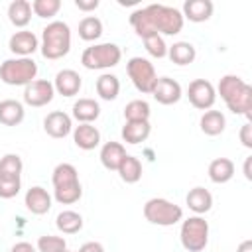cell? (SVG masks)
I'll list each match as a JSON object with an SVG mask.
<instances>
[{"instance_id":"44dd1931","label":"cell","mask_w":252,"mask_h":252,"mask_svg":"<svg viewBox=\"0 0 252 252\" xmlns=\"http://www.w3.org/2000/svg\"><path fill=\"white\" fill-rule=\"evenodd\" d=\"M98 158H100V163L108 171H116L118 165L122 163V159L126 158V150L120 142H106V144H102Z\"/></svg>"},{"instance_id":"52a82bcc","label":"cell","mask_w":252,"mask_h":252,"mask_svg":"<svg viewBox=\"0 0 252 252\" xmlns=\"http://www.w3.org/2000/svg\"><path fill=\"white\" fill-rule=\"evenodd\" d=\"M144 219L158 226H173L183 220V209L163 197H152L144 205Z\"/></svg>"},{"instance_id":"5bb4252c","label":"cell","mask_w":252,"mask_h":252,"mask_svg":"<svg viewBox=\"0 0 252 252\" xmlns=\"http://www.w3.org/2000/svg\"><path fill=\"white\" fill-rule=\"evenodd\" d=\"M43 130L47 136L61 140L65 136H69L73 132V120L67 112L63 110H53L43 118Z\"/></svg>"},{"instance_id":"ab89813d","label":"cell","mask_w":252,"mask_h":252,"mask_svg":"<svg viewBox=\"0 0 252 252\" xmlns=\"http://www.w3.org/2000/svg\"><path fill=\"white\" fill-rule=\"evenodd\" d=\"M77 252H104V246H102L100 242L91 240V242H85Z\"/></svg>"},{"instance_id":"ffe728a7","label":"cell","mask_w":252,"mask_h":252,"mask_svg":"<svg viewBox=\"0 0 252 252\" xmlns=\"http://www.w3.org/2000/svg\"><path fill=\"white\" fill-rule=\"evenodd\" d=\"M185 203L195 215H205L213 209V195L205 187H193V189H189Z\"/></svg>"},{"instance_id":"5b68a950","label":"cell","mask_w":252,"mask_h":252,"mask_svg":"<svg viewBox=\"0 0 252 252\" xmlns=\"http://www.w3.org/2000/svg\"><path fill=\"white\" fill-rule=\"evenodd\" d=\"M37 77V63L32 57H10L0 63V81L10 87H26Z\"/></svg>"},{"instance_id":"d6a6232c","label":"cell","mask_w":252,"mask_h":252,"mask_svg":"<svg viewBox=\"0 0 252 252\" xmlns=\"http://www.w3.org/2000/svg\"><path fill=\"white\" fill-rule=\"evenodd\" d=\"M24 161L18 154H6L0 158V175L2 177H20Z\"/></svg>"},{"instance_id":"2e32d148","label":"cell","mask_w":252,"mask_h":252,"mask_svg":"<svg viewBox=\"0 0 252 252\" xmlns=\"http://www.w3.org/2000/svg\"><path fill=\"white\" fill-rule=\"evenodd\" d=\"M81 87H83V79H81V75H79L77 71H73V69H63V71H59V73L55 75L53 89H55V93L61 94V96H75V94H79Z\"/></svg>"},{"instance_id":"ba28073f","label":"cell","mask_w":252,"mask_h":252,"mask_svg":"<svg viewBox=\"0 0 252 252\" xmlns=\"http://www.w3.org/2000/svg\"><path fill=\"white\" fill-rule=\"evenodd\" d=\"M179 240H181V246L189 252L205 250L209 244V222L201 215H193L181 220Z\"/></svg>"},{"instance_id":"f546056e","label":"cell","mask_w":252,"mask_h":252,"mask_svg":"<svg viewBox=\"0 0 252 252\" xmlns=\"http://www.w3.org/2000/svg\"><path fill=\"white\" fill-rule=\"evenodd\" d=\"M96 94L102 98V100H114L120 93V81L116 75L112 73H102L98 79H96Z\"/></svg>"},{"instance_id":"83f0119b","label":"cell","mask_w":252,"mask_h":252,"mask_svg":"<svg viewBox=\"0 0 252 252\" xmlns=\"http://www.w3.org/2000/svg\"><path fill=\"white\" fill-rule=\"evenodd\" d=\"M55 226L63 234H77L83 228V217L77 211H71V209L61 211L55 219Z\"/></svg>"},{"instance_id":"d6986e66","label":"cell","mask_w":252,"mask_h":252,"mask_svg":"<svg viewBox=\"0 0 252 252\" xmlns=\"http://www.w3.org/2000/svg\"><path fill=\"white\" fill-rule=\"evenodd\" d=\"M100 116V104L94 98H79L73 102V118L79 124H93Z\"/></svg>"},{"instance_id":"d4e9b609","label":"cell","mask_w":252,"mask_h":252,"mask_svg":"<svg viewBox=\"0 0 252 252\" xmlns=\"http://www.w3.org/2000/svg\"><path fill=\"white\" fill-rule=\"evenodd\" d=\"M167 57L171 59V63L183 67V65H191L197 57V49L191 41H175L173 45L167 47Z\"/></svg>"},{"instance_id":"74e56055","label":"cell","mask_w":252,"mask_h":252,"mask_svg":"<svg viewBox=\"0 0 252 252\" xmlns=\"http://www.w3.org/2000/svg\"><path fill=\"white\" fill-rule=\"evenodd\" d=\"M238 136H240V142H242V146L250 150V148H252V126H250V122L242 124V128H240Z\"/></svg>"},{"instance_id":"ac0fdd59","label":"cell","mask_w":252,"mask_h":252,"mask_svg":"<svg viewBox=\"0 0 252 252\" xmlns=\"http://www.w3.org/2000/svg\"><path fill=\"white\" fill-rule=\"evenodd\" d=\"M73 142L79 150L91 152L100 144V132L93 124H79L73 128Z\"/></svg>"},{"instance_id":"603a6c76","label":"cell","mask_w":252,"mask_h":252,"mask_svg":"<svg viewBox=\"0 0 252 252\" xmlns=\"http://www.w3.org/2000/svg\"><path fill=\"white\" fill-rule=\"evenodd\" d=\"M26 116L24 104L16 98L0 100V124L4 126H18Z\"/></svg>"},{"instance_id":"7c38bea8","label":"cell","mask_w":252,"mask_h":252,"mask_svg":"<svg viewBox=\"0 0 252 252\" xmlns=\"http://www.w3.org/2000/svg\"><path fill=\"white\" fill-rule=\"evenodd\" d=\"M152 96L159 102V104H165V106H171V104H177L183 96V89L181 85L171 79V77H158L156 85H154V91H152Z\"/></svg>"},{"instance_id":"4316f807","label":"cell","mask_w":252,"mask_h":252,"mask_svg":"<svg viewBox=\"0 0 252 252\" xmlns=\"http://www.w3.org/2000/svg\"><path fill=\"white\" fill-rule=\"evenodd\" d=\"M32 2L28 0H14L8 6V20L16 28H26L32 20Z\"/></svg>"},{"instance_id":"1f68e13d","label":"cell","mask_w":252,"mask_h":252,"mask_svg":"<svg viewBox=\"0 0 252 252\" xmlns=\"http://www.w3.org/2000/svg\"><path fill=\"white\" fill-rule=\"evenodd\" d=\"M150 104L142 98H134L124 106V120L126 122H144L150 120Z\"/></svg>"},{"instance_id":"8fae6325","label":"cell","mask_w":252,"mask_h":252,"mask_svg":"<svg viewBox=\"0 0 252 252\" xmlns=\"http://www.w3.org/2000/svg\"><path fill=\"white\" fill-rule=\"evenodd\" d=\"M53 96H55V89H53V83L47 79H35L24 87V102L28 106H33V108L47 106L53 100Z\"/></svg>"},{"instance_id":"7402d4cb","label":"cell","mask_w":252,"mask_h":252,"mask_svg":"<svg viewBox=\"0 0 252 252\" xmlns=\"http://www.w3.org/2000/svg\"><path fill=\"white\" fill-rule=\"evenodd\" d=\"M150 132H152V126H150V120H144V122H124L122 130H120V136L126 144H142L150 138Z\"/></svg>"},{"instance_id":"9c48e42d","label":"cell","mask_w":252,"mask_h":252,"mask_svg":"<svg viewBox=\"0 0 252 252\" xmlns=\"http://www.w3.org/2000/svg\"><path fill=\"white\" fill-rule=\"evenodd\" d=\"M126 73H128V77H130V81L138 93L152 94L154 85L158 81V73H156V67L150 59L140 57V55L130 57L126 63Z\"/></svg>"},{"instance_id":"e0dca14e","label":"cell","mask_w":252,"mask_h":252,"mask_svg":"<svg viewBox=\"0 0 252 252\" xmlns=\"http://www.w3.org/2000/svg\"><path fill=\"white\" fill-rule=\"evenodd\" d=\"M213 10H215V6H213L211 0H185L181 14L189 22L201 24V22H207L213 16Z\"/></svg>"},{"instance_id":"ee69618b","label":"cell","mask_w":252,"mask_h":252,"mask_svg":"<svg viewBox=\"0 0 252 252\" xmlns=\"http://www.w3.org/2000/svg\"><path fill=\"white\" fill-rule=\"evenodd\" d=\"M63 252H71V250H67V248H65V250H63Z\"/></svg>"},{"instance_id":"4dcf8cb0","label":"cell","mask_w":252,"mask_h":252,"mask_svg":"<svg viewBox=\"0 0 252 252\" xmlns=\"http://www.w3.org/2000/svg\"><path fill=\"white\" fill-rule=\"evenodd\" d=\"M102 35V22L96 16H85L79 22V37L83 41H96Z\"/></svg>"},{"instance_id":"8992f818","label":"cell","mask_w":252,"mask_h":252,"mask_svg":"<svg viewBox=\"0 0 252 252\" xmlns=\"http://www.w3.org/2000/svg\"><path fill=\"white\" fill-rule=\"evenodd\" d=\"M122 59V49L116 43H94L87 47L81 53V63L85 69L91 71H100V69H110L116 67Z\"/></svg>"},{"instance_id":"836d02e7","label":"cell","mask_w":252,"mask_h":252,"mask_svg":"<svg viewBox=\"0 0 252 252\" xmlns=\"http://www.w3.org/2000/svg\"><path fill=\"white\" fill-rule=\"evenodd\" d=\"M61 10V0H33L32 2V12L37 16V18H53L57 16Z\"/></svg>"},{"instance_id":"277c9868","label":"cell","mask_w":252,"mask_h":252,"mask_svg":"<svg viewBox=\"0 0 252 252\" xmlns=\"http://www.w3.org/2000/svg\"><path fill=\"white\" fill-rule=\"evenodd\" d=\"M146 18L150 22V28L154 33L163 35H177L183 30L185 18L181 14V10L173 8V6H165V4H148L144 8Z\"/></svg>"},{"instance_id":"f1b7e54d","label":"cell","mask_w":252,"mask_h":252,"mask_svg":"<svg viewBox=\"0 0 252 252\" xmlns=\"http://www.w3.org/2000/svg\"><path fill=\"white\" fill-rule=\"evenodd\" d=\"M118 175L124 183H138L142 179V161L130 154H126V158L122 159V163L118 165Z\"/></svg>"},{"instance_id":"7a4b0ae2","label":"cell","mask_w":252,"mask_h":252,"mask_svg":"<svg viewBox=\"0 0 252 252\" xmlns=\"http://www.w3.org/2000/svg\"><path fill=\"white\" fill-rule=\"evenodd\" d=\"M53 197L59 205H73L83 197V187L79 181V171L73 163H57L51 175Z\"/></svg>"},{"instance_id":"d590c367","label":"cell","mask_w":252,"mask_h":252,"mask_svg":"<svg viewBox=\"0 0 252 252\" xmlns=\"http://www.w3.org/2000/svg\"><path fill=\"white\" fill-rule=\"evenodd\" d=\"M144 47L146 51L156 57V59H163L167 57V45H165V39L159 35V33H152L148 37H144Z\"/></svg>"},{"instance_id":"30bf717a","label":"cell","mask_w":252,"mask_h":252,"mask_svg":"<svg viewBox=\"0 0 252 252\" xmlns=\"http://www.w3.org/2000/svg\"><path fill=\"white\" fill-rule=\"evenodd\" d=\"M187 98L197 110H211L217 100L215 85L207 79H195L187 87Z\"/></svg>"},{"instance_id":"9a60e30c","label":"cell","mask_w":252,"mask_h":252,"mask_svg":"<svg viewBox=\"0 0 252 252\" xmlns=\"http://www.w3.org/2000/svg\"><path fill=\"white\" fill-rule=\"evenodd\" d=\"M51 195L47 193V189H43L41 185H33L26 191L24 197V205L32 215H45L51 209Z\"/></svg>"},{"instance_id":"cb8c5ba5","label":"cell","mask_w":252,"mask_h":252,"mask_svg":"<svg viewBox=\"0 0 252 252\" xmlns=\"http://www.w3.org/2000/svg\"><path fill=\"white\" fill-rule=\"evenodd\" d=\"M234 177V163L228 158H215L209 163V179L217 185L228 183Z\"/></svg>"},{"instance_id":"7bdbcfd3","label":"cell","mask_w":252,"mask_h":252,"mask_svg":"<svg viewBox=\"0 0 252 252\" xmlns=\"http://www.w3.org/2000/svg\"><path fill=\"white\" fill-rule=\"evenodd\" d=\"M250 161H252V158H246V161H244V175H246V179H252V173H250Z\"/></svg>"},{"instance_id":"3957f363","label":"cell","mask_w":252,"mask_h":252,"mask_svg":"<svg viewBox=\"0 0 252 252\" xmlns=\"http://www.w3.org/2000/svg\"><path fill=\"white\" fill-rule=\"evenodd\" d=\"M41 55L45 59H61L71 51V28L61 22L53 20L41 30V43H39Z\"/></svg>"},{"instance_id":"8d00e7d4","label":"cell","mask_w":252,"mask_h":252,"mask_svg":"<svg viewBox=\"0 0 252 252\" xmlns=\"http://www.w3.org/2000/svg\"><path fill=\"white\" fill-rule=\"evenodd\" d=\"M22 189L20 177H2L0 175V199H14Z\"/></svg>"},{"instance_id":"484cf974","label":"cell","mask_w":252,"mask_h":252,"mask_svg":"<svg viewBox=\"0 0 252 252\" xmlns=\"http://www.w3.org/2000/svg\"><path fill=\"white\" fill-rule=\"evenodd\" d=\"M199 126H201V132L207 134V136H219L224 132L226 128V118L220 110H205L201 120H199Z\"/></svg>"},{"instance_id":"e575fe53","label":"cell","mask_w":252,"mask_h":252,"mask_svg":"<svg viewBox=\"0 0 252 252\" xmlns=\"http://www.w3.org/2000/svg\"><path fill=\"white\" fill-rule=\"evenodd\" d=\"M67 248V242L63 236H53V234H43L37 238L35 250L37 252H63Z\"/></svg>"},{"instance_id":"6da1fadb","label":"cell","mask_w":252,"mask_h":252,"mask_svg":"<svg viewBox=\"0 0 252 252\" xmlns=\"http://www.w3.org/2000/svg\"><path fill=\"white\" fill-rule=\"evenodd\" d=\"M217 94L224 100L226 108L232 114L246 116L250 120V110H252V87L238 75H224L220 77L217 85Z\"/></svg>"},{"instance_id":"60d3db41","label":"cell","mask_w":252,"mask_h":252,"mask_svg":"<svg viewBox=\"0 0 252 252\" xmlns=\"http://www.w3.org/2000/svg\"><path fill=\"white\" fill-rule=\"evenodd\" d=\"M10 252H37V250H35V246H32L30 242H16V244L10 248Z\"/></svg>"},{"instance_id":"b9f144b4","label":"cell","mask_w":252,"mask_h":252,"mask_svg":"<svg viewBox=\"0 0 252 252\" xmlns=\"http://www.w3.org/2000/svg\"><path fill=\"white\" fill-rule=\"evenodd\" d=\"M236 252H252V240H242L240 244H238V248H236Z\"/></svg>"},{"instance_id":"f35d334b","label":"cell","mask_w":252,"mask_h":252,"mask_svg":"<svg viewBox=\"0 0 252 252\" xmlns=\"http://www.w3.org/2000/svg\"><path fill=\"white\" fill-rule=\"evenodd\" d=\"M98 0H75V6L81 10V12H94L98 8Z\"/></svg>"},{"instance_id":"4fadbf2b","label":"cell","mask_w":252,"mask_h":252,"mask_svg":"<svg viewBox=\"0 0 252 252\" xmlns=\"http://www.w3.org/2000/svg\"><path fill=\"white\" fill-rule=\"evenodd\" d=\"M8 49L16 55V57H32L37 49H39V39L33 32L30 30H20L14 32L8 39Z\"/></svg>"}]
</instances>
